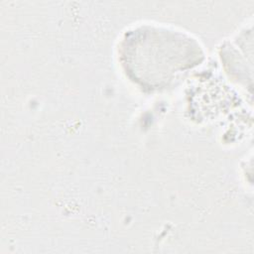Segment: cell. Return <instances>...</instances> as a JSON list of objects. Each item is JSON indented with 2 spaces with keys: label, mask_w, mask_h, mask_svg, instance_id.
Masks as SVG:
<instances>
[{
  "label": "cell",
  "mask_w": 254,
  "mask_h": 254,
  "mask_svg": "<svg viewBox=\"0 0 254 254\" xmlns=\"http://www.w3.org/2000/svg\"><path fill=\"white\" fill-rule=\"evenodd\" d=\"M121 56L131 78L150 89L166 86L202 58L198 44L190 37L151 26L126 34Z\"/></svg>",
  "instance_id": "1"
}]
</instances>
